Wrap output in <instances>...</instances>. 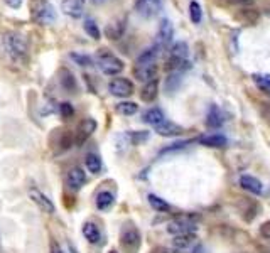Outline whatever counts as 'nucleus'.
Returning <instances> with one entry per match:
<instances>
[{"label": "nucleus", "instance_id": "1", "mask_svg": "<svg viewBox=\"0 0 270 253\" xmlns=\"http://www.w3.org/2000/svg\"><path fill=\"white\" fill-rule=\"evenodd\" d=\"M3 49L14 63L26 64L29 59V42H27L26 35H22L20 32H7L3 35Z\"/></svg>", "mask_w": 270, "mask_h": 253}, {"label": "nucleus", "instance_id": "2", "mask_svg": "<svg viewBox=\"0 0 270 253\" xmlns=\"http://www.w3.org/2000/svg\"><path fill=\"white\" fill-rule=\"evenodd\" d=\"M29 12L31 19L39 26H49L58 19L54 5L49 0H29Z\"/></svg>", "mask_w": 270, "mask_h": 253}, {"label": "nucleus", "instance_id": "3", "mask_svg": "<svg viewBox=\"0 0 270 253\" xmlns=\"http://www.w3.org/2000/svg\"><path fill=\"white\" fill-rule=\"evenodd\" d=\"M98 67L101 69V73L108 74V76H115L123 71V61L113 56L112 52L103 51L98 54Z\"/></svg>", "mask_w": 270, "mask_h": 253}, {"label": "nucleus", "instance_id": "4", "mask_svg": "<svg viewBox=\"0 0 270 253\" xmlns=\"http://www.w3.org/2000/svg\"><path fill=\"white\" fill-rule=\"evenodd\" d=\"M194 221L196 219L193 218V216H177L176 219H172L169 224H168V231L170 235H184V233H193V230L196 226H194Z\"/></svg>", "mask_w": 270, "mask_h": 253}, {"label": "nucleus", "instance_id": "5", "mask_svg": "<svg viewBox=\"0 0 270 253\" xmlns=\"http://www.w3.org/2000/svg\"><path fill=\"white\" fill-rule=\"evenodd\" d=\"M108 91L113 96L118 98H127L134 93V83L127 78H113L108 83Z\"/></svg>", "mask_w": 270, "mask_h": 253}, {"label": "nucleus", "instance_id": "6", "mask_svg": "<svg viewBox=\"0 0 270 253\" xmlns=\"http://www.w3.org/2000/svg\"><path fill=\"white\" fill-rule=\"evenodd\" d=\"M135 10L140 14L142 17H155L161 14L162 10V0H137L135 2Z\"/></svg>", "mask_w": 270, "mask_h": 253}, {"label": "nucleus", "instance_id": "7", "mask_svg": "<svg viewBox=\"0 0 270 253\" xmlns=\"http://www.w3.org/2000/svg\"><path fill=\"white\" fill-rule=\"evenodd\" d=\"M95 130H97V122H95L93 118H84L81 120V123L78 125V130H76V144L81 145L84 144V142L88 140V138L91 137V135L95 134Z\"/></svg>", "mask_w": 270, "mask_h": 253}, {"label": "nucleus", "instance_id": "8", "mask_svg": "<svg viewBox=\"0 0 270 253\" xmlns=\"http://www.w3.org/2000/svg\"><path fill=\"white\" fill-rule=\"evenodd\" d=\"M174 37V26L169 19H162L161 26H159V32H157V44L161 46L162 49L166 46H169L172 42Z\"/></svg>", "mask_w": 270, "mask_h": 253}, {"label": "nucleus", "instance_id": "9", "mask_svg": "<svg viewBox=\"0 0 270 253\" xmlns=\"http://www.w3.org/2000/svg\"><path fill=\"white\" fill-rule=\"evenodd\" d=\"M84 3H86V0H63L61 10L73 19H80L84 12Z\"/></svg>", "mask_w": 270, "mask_h": 253}, {"label": "nucleus", "instance_id": "10", "mask_svg": "<svg viewBox=\"0 0 270 253\" xmlns=\"http://www.w3.org/2000/svg\"><path fill=\"white\" fill-rule=\"evenodd\" d=\"M29 198L33 199V202L37 206L39 209H41V211L48 213V215H52V213H54V204H52V201L46 194H42L41 191L31 189L29 191Z\"/></svg>", "mask_w": 270, "mask_h": 253}, {"label": "nucleus", "instance_id": "11", "mask_svg": "<svg viewBox=\"0 0 270 253\" xmlns=\"http://www.w3.org/2000/svg\"><path fill=\"white\" fill-rule=\"evenodd\" d=\"M84 183H86V174H84V170L81 169V167H73V169L68 172V177H66L68 187H71V189H80V187H83Z\"/></svg>", "mask_w": 270, "mask_h": 253}, {"label": "nucleus", "instance_id": "12", "mask_svg": "<svg viewBox=\"0 0 270 253\" xmlns=\"http://www.w3.org/2000/svg\"><path fill=\"white\" fill-rule=\"evenodd\" d=\"M134 73L140 81H152L157 74V64H135Z\"/></svg>", "mask_w": 270, "mask_h": 253}, {"label": "nucleus", "instance_id": "13", "mask_svg": "<svg viewBox=\"0 0 270 253\" xmlns=\"http://www.w3.org/2000/svg\"><path fill=\"white\" fill-rule=\"evenodd\" d=\"M201 145H206V147H213V149H219V147H226L228 145V140L226 137L219 134H213V135H202V137L198 138Z\"/></svg>", "mask_w": 270, "mask_h": 253}, {"label": "nucleus", "instance_id": "14", "mask_svg": "<svg viewBox=\"0 0 270 253\" xmlns=\"http://www.w3.org/2000/svg\"><path fill=\"white\" fill-rule=\"evenodd\" d=\"M157 93H159V81L152 80V81H147L144 84V88L140 90V98L145 103H152L155 100V96H157Z\"/></svg>", "mask_w": 270, "mask_h": 253}, {"label": "nucleus", "instance_id": "15", "mask_svg": "<svg viewBox=\"0 0 270 253\" xmlns=\"http://www.w3.org/2000/svg\"><path fill=\"white\" fill-rule=\"evenodd\" d=\"M240 186L243 187L245 191H250L252 194H260V192L264 191V186H262L260 181L253 176H247V174L240 177Z\"/></svg>", "mask_w": 270, "mask_h": 253}, {"label": "nucleus", "instance_id": "16", "mask_svg": "<svg viewBox=\"0 0 270 253\" xmlns=\"http://www.w3.org/2000/svg\"><path fill=\"white\" fill-rule=\"evenodd\" d=\"M122 245L129 250H135V248L140 245V235H138L137 230L130 228V230L123 231L122 233Z\"/></svg>", "mask_w": 270, "mask_h": 253}, {"label": "nucleus", "instance_id": "17", "mask_svg": "<svg viewBox=\"0 0 270 253\" xmlns=\"http://www.w3.org/2000/svg\"><path fill=\"white\" fill-rule=\"evenodd\" d=\"M161 49L162 48L159 44H155V46H152V48L145 49V51L137 58V64H155V61H157V58H159V52H161Z\"/></svg>", "mask_w": 270, "mask_h": 253}, {"label": "nucleus", "instance_id": "18", "mask_svg": "<svg viewBox=\"0 0 270 253\" xmlns=\"http://www.w3.org/2000/svg\"><path fill=\"white\" fill-rule=\"evenodd\" d=\"M144 122L149 123V125H152V127L161 125V123L166 122L164 112H162L161 108H151V110H147V112L144 113Z\"/></svg>", "mask_w": 270, "mask_h": 253}, {"label": "nucleus", "instance_id": "19", "mask_svg": "<svg viewBox=\"0 0 270 253\" xmlns=\"http://www.w3.org/2000/svg\"><path fill=\"white\" fill-rule=\"evenodd\" d=\"M154 128L159 135H162V137H174V135L183 134V127L176 125V123L169 122V120H166L164 123H161V125H157Z\"/></svg>", "mask_w": 270, "mask_h": 253}, {"label": "nucleus", "instance_id": "20", "mask_svg": "<svg viewBox=\"0 0 270 253\" xmlns=\"http://www.w3.org/2000/svg\"><path fill=\"white\" fill-rule=\"evenodd\" d=\"M206 125L209 128H219L223 125V113L216 105H213L209 108L208 117H206Z\"/></svg>", "mask_w": 270, "mask_h": 253}, {"label": "nucleus", "instance_id": "21", "mask_svg": "<svg viewBox=\"0 0 270 253\" xmlns=\"http://www.w3.org/2000/svg\"><path fill=\"white\" fill-rule=\"evenodd\" d=\"M83 235H84V238L90 241V243H98V241L101 240L100 230H98L97 224L91 223V221H88V223L83 224Z\"/></svg>", "mask_w": 270, "mask_h": 253}, {"label": "nucleus", "instance_id": "22", "mask_svg": "<svg viewBox=\"0 0 270 253\" xmlns=\"http://www.w3.org/2000/svg\"><path fill=\"white\" fill-rule=\"evenodd\" d=\"M196 236L193 233H184V235H176L172 240V245L176 250H184V248H189L194 243Z\"/></svg>", "mask_w": 270, "mask_h": 253}, {"label": "nucleus", "instance_id": "23", "mask_svg": "<svg viewBox=\"0 0 270 253\" xmlns=\"http://www.w3.org/2000/svg\"><path fill=\"white\" fill-rule=\"evenodd\" d=\"M189 67V61L183 58H176V56H169L168 61H166V69L174 71V73H179L183 69H187Z\"/></svg>", "mask_w": 270, "mask_h": 253}, {"label": "nucleus", "instance_id": "24", "mask_svg": "<svg viewBox=\"0 0 270 253\" xmlns=\"http://www.w3.org/2000/svg\"><path fill=\"white\" fill-rule=\"evenodd\" d=\"M59 81H61V86L68 91H74L76 90V80H74L73 73L68 69L59 71Z\"/></svg>", "mask_w": 270, "mask_h": 253}, {"label": "nucleus", "instance_id": "25", "mask_svg": "<svg viewBox=\"0 0 270 253\" xmlns=\"http://www.w3.org/2000/svg\"><path fill=\"white\" fill-rule=\"evenodd\" d=\"M236 17L240 20H243V22L252 24V26H253V24H257V20L260 19V12L255 10V9H247V7H245V9H241L240 12H238Z\"/></svg>", "mask_w": 270, "mask_h": 253}, {"label": "nucleus", "instance_id": "26", "mask_svg": "<svg viewBox=\"0 0 270 253\" xmlns=\"http://www.w3.org/2000/svg\"><path fill=\"white\" fill-rule=\"evenodd\" d=\"M123 31H125V20H118V22L108 24L105 29L106 35H108L110 39H120L123 34Z\"/></svg>", "mask_w": 270, "mask_h": 253}, {"label": "nucleus", "instance_id": "27", "mask_svg": "<svg viewBox=\"0 0 270 253\" xmlns=\"http://www.w3.org/2000/svg\"><path fill=\"white\" fill-rule=\"evenodd\" d=\"M113 201H115V198H113L112 192L101 191V192H98V196H97V208L100 209V211H105V209H108L110 206L113 204Z\"/></svg>", "mask_w": 270, "mask_h": 253}, {"label": "nucleus", "instance_id": "28", "mask_svg": "<svg viewBox=\"0 0 270 253\" xmlns=\"http://www.w3.org/2000/svg\"><path fill=\"white\" fill-rule=\"evenodd\" d=\"M84 164H86V169L93 174H98L101 170V159L97 154H88L86 159H84Z\"/></svg>", "mask_w": 270, "mask_h": 253}, {"label": "nucleus", "instance_id": "29", "mask_svg": "<svg viewBox=\"0 0 270 253\" xmlns=\"http://www.w3.org/2000/svg\"><path fill=\"white\" fill-rule=\"evenodd\" d=\"M187 54H189V46H187L184 41H181V42H176V44L170 48L169 56H176V58L187 59Z\"/></svg>", "mask_w": 270, "mask_h": 253}, {"label": "nucleus", "instance_id": "30", "mask_svg": "<svg viewBox=\"0 0 270 253\" xmlns=\"http://www.w3.org/2000/svg\"><path fill=\"white\" fill-rule=\"evenodd\" d=\"M149 202H151L152 208L159 213H166V211H169L170 209V206L168 204V202H166L164 199L159 198V196H155V194H149Z\"/></svg>", "mask_w": 270, "mask_h": 253}, {"label": "nucleus", "instance_id": "31", "mask_svg": "<svg viewBox=\"0 0 270 253\" xmlns=\"http://www.w3.org/2000/svg\"><path fill=\"white\" fill-rule=\"evenodd\" d=\"M83 27H84V32H86L91 39H100L101 37V32H100V29H98V24L95 22L93 19H84Z\"/></svg>", "mask_w": 270, "mask_h": 253}, {"label": "nucleus", "instance_id": "32", "mask_svg": "<svg viewBox=\"0 0 270 253\" xmlns=\"http://www.w3.org/2000/svg\"><path fill=\"white\" fill-rule=\"evenodd\" d=\"M138 106L137 103L134 101H120L118 105H117V112L120 113V115H134V113H137Z\"/></svg>", "mask_w": 270, "mask_h": 253}, {"label": "nucleus", "instance_id": "33", "mask_svg": "<svg viewBox=\"0 0 270 253\" xmlns=\"http://www.w3.org/2000/svg\"><path fill=\"white\" fill-rule=\"evenodd\" d=\"M189 17H191V20H193V24H200L202 19L201 5L198 2H194V0L189 3Z\"/></svg>", "mask_w": 270, "mask_h": 253}, {"label": "nucleus", "instance_id": "34", "mask_svg": "<svg viewBox=\"0 0 270 253\" xmlns=\"http://www.w3.org/2000/svg\"><path fill=\"white\" fill-rule=\"evenodd\" d=\"M252 78H253V81L257 83V86L260 88V90L270 93V76L269 74H253Z\"/></svg>", "mask_w": 270, "mask_h": 253}, {"label": "nucleus", "instance_id": "35", "mask_svg": "<svg viewBox=\"0 0 270 253\" xmlns=\"http://www.w3.org/2000/svg\"><path fill=\"white\" fill-rule=\"evenodd\" d=\"M129 138L134 145H140L142 142H145L149 138V132H130Z\"/></svg>", "mask_w": 270, "mask_h": 253}, {"label": "nucleus", "instance_id": "36", "mask_svg": "<svg viewBox=\"0 0 270 253\" xmlns=\"http://www.w3.org/2000/svg\"><path fill=\"white\" fill-rule=\"evenodd\" d=\"M71 59L76 61V64H80V66H93V59L86 54H76V52H73Z\"/></svg>", "mask_w": 270, "mask_h": 253}, {"label": "nucleus", "instance_id": "37", "mask_svg": "<svg viewBox=\"0 0 270 253\" xmlns=\"http://www.w3.org/2000/svg\"><path fill=\"white\" fill-rule=\"evenodd\" d=\"M59 113H61L63 118H71V117L74 115V108L71 103L68 101H63L61 105H59Z\"/></svg>", "mask_w": 270, "mask_h": 253}, {"label": "nucleus", "instance_id": "38", "mask_svg": "<svg viewBox=\"0 0 270 253\" xmlns=\"http://www.w3.org/2000/svg\"><path fill=\"white\" fill-rule=\"evenodd\" d=\"M187 144H193V140H183V142H176V144H172L170 147H166L164 151H162V154L164 152H172V151H179V149H184Z\"/></svg>", "mask_w": 270, "mask_h": 253}, {"label": "nucleus", "instance_id": "39", "mask_svg": "<svg viewBox=\"0 0 270 253\" xmlns=\"http://www.w3.org/2000/svg\"><path fill=\"white\" fill-rule=\"evenodd\" d=\"M226 3H230V5H240V7H250V5H253L257 0H225Z\"/></svg>", "mask_w": 270, "mask_h": 253}, {"label": "nucleus", "instance_id": "40", "mask_svg": "<svg viewBox=\"0 0 270 253\" xmlns=\"http://www.w3.org/2000/svg\"><path fill=\"white\" fill-rule=\"evenodd\" d=\"M260 235L264 238H267V240H270V221H265L260 226Z\"/></svg>", "mask_w": 270, "mask_h": 253}, {"label": "nucleus", "instance_id": "41", "mask_svg": "<svg viewBox=\"0 0 270 253\" xmlns=\"http://www.w3.org/2000/svg\"><path fill=\"white\" fill-rule=\"evenodd\" d=\"M260 112H262V115L270 122V105H267V103H260Z\"/></svg>", "mask_w": 270, "mask_h": 253}, {"label": "nucleus", "instance_id": "42", "mask_svg": "<svg viewBox=\"0 0 270 253\" xmlns=\"http://www.w3.org/2000/svg\"><path fill=\"white\" fill-rule=\"evenodd\" d=\"M7 2V5L10 7V9H20L22 7V3H24V0H5Z\"/></svg>", "mask_w": 270, "mask_h": 253}, {"label": "nucleus", "instance_id": "43", "mask_svg": "<svg viewBox=\"0 0 270 253\" xmlns=\"http://www.w3.org/2000/svg\"><path fill=\"white\" fill-rule=\"evenodd\" d=\"M51 253H66V252L63 250V248L59 247L58 243H52V247H51Z\"/></svg>", "mask_w": 270, "mask_h": 253}, {"label": "nucleus", "instance_id": "44", "mask_svg": "<svg viewBox=\"0 0 270 253\" xmlns=\"http://www.w3.org/2000/svg\"><path fill=\"white\" fill-rule=\"evenodd\" d=\"M154 253H179V250H169V248H157Z\"/></svg>", "mask_w": 270, "mask_h": 253}, {"label": "nucleus", "instance_id": "45", "mask_svg": "<svg viewBox=\"0 0 270 253\" xmlns=\"http://www.w3.org/2000/svg\"><path fill=\"white\" fill-rule=\"evenodd\" d=\"M93 3H103V2H106V0H91Z\"/></svg>", "mask_w": 270, "mask_h": 253}, {"label": "nucleus", "instance_id": "46", "mask_svg": "<svg viewBox=\"0 0 270 253\" xmlns=\"http://www.w3.org/2000/svg\"><path fill=\"white\" fill-rule=\"evenodd\" d=\"M108 253H118V252H117V250H110Z\"/></svg>", "mask_w": 270, "mask_h": 253}]
</instances>
